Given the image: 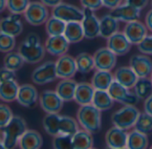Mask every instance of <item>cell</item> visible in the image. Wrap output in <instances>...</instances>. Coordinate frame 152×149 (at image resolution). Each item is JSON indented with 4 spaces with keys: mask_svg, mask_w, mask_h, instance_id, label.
<instances>
[{
    "mask_svg": "<svg viewBox=\"0 0 152 149\" xmlns=\"http://www.w3.org/2000/svg\"><path fill=\"white\" fill-rule=\"evenodd\" d=\"M115 81L114 74L107 70H96L91 77V85L96 90H108Z\"/></svg>",
    "mask_w": 152,
    "mask_h": 149,
    "instance_id": "obj_25",
    "label": "cell"
},
{
    "mask_svg": "<svg viewBox=\"0 0 152 149\" xmlns=\"http://www.w3.org/2000/svg\"><path fill=\"white\" fill-rule=\"evenodd\" d=\"M95 91L96 89L93 87L91 83H87V82L78 83L77 87H76L75 90L73 101L80 106L91 104Z\"/></svg>",
    "mask_w": 152,
    "mask_h": 149,
    "instance_id": "obj_21",
    "label": "cell"
},
{
    "mask_svg": "<svg viewBox=\"0 0 152 149\" xmlns=\"http://www.w3.org/2000/svg\"><path fill=\"white\" fill-rule=\"evenodd\" d=\"M44 46L48 53L55 57H60L66 54L70 47V42L64 34L55 35L48 36Z\"/></svg>",
    "mask_w": 152,
    "mask_h": 149,
    "instance_id": "obj_17",
    "label": "cell"
},
{
    "mask_svg": "<svg viewBox=\"0 0 152 149\" xmlns=\"http://www.w3.org/2000/svg\"><path fill=\"white\" fill-rule=\"evenodd\" d=\"M40 2L48 7H55L62 2V0H40Z\"/></svg>",
    "mask_w": 152,
    "mask_h": 149,
    "instance_id": "obj_50",
    "label": "cell"
},
{
    "mask_svg": "<svg viewBox=\"0 0 152 149\" xmlns=\"http://www.w3.org/2000/svg\"><path fill=\"white\" fill-rule=\"evenodd\" d=\"M133 128L147 135L152 133V116L145 111L140 112Z\"/></svg>",
    "mask_w": 152,
    "mask_h": 149,
    "instance_id": "obj_38",
    "label": "cell"
},
{
    "mask_svg": "<svg viewBox=\"0 0 152 149\" xmlns=\"http://www.w3.org/2000/svg\"><path fill=\"white\" fill-rule=\"evenodd\" d=\"M23 16L29 24L32 26H39L46 24L49 18V11L48 7L40 1H33L30 3Z\"/></svg>",
    "mask_w": 152,
    "mask_h": 149,
    "instance_id": "obj_6",
    "label": "cell"
},
{
    "mask_svg": "<svg viewBox=\"0 0 152 149\" xmlns=\"http://www.w3.org/2000/svg\"><path fill=\"white\" fill-rule=\"evenodd\" d=\"M59 113H47L43 119V128L45 131L52 136L59 134Z\"/></svg>",
    "mask_w": 152,
    "mask_h": 149,
    "instance_id": "obj_35",
    "label": "cell"
},
{
    "mask_svg": "<svg viewBox=\"0 0 152 149\" xmlns=\"http://www.w3.org/2000/svg\"><path fill=\"white\" fill-rule=\"evenodd\" d=\"M31 81L38 86H44L54 82L57 77L56 62L47 61L35 68L31 74Z\"/></svg>",
    "mask_w": 152,
    "mask_h": 149,
    "instance_id": "obj_7",
    "label": "cell"
},
{
    "mask_svg": "<svg viewBox=\"0 0 152 149\" xmlns=\"http://www.w3.org/2000/svg\"><path fill=\"white\" fill-rule=\"evenodd\" d=\"M129 66L139 77H149L152 74V59L146 54H135L130 58Z\"/></svg>",
    "mask_w": 152,
    "mask_h": 149,
    "instance_id": "obj_13",
    "label": "cell"
},
{
    "mask_svg": "<svg viewBox=\"0 0 152 149\" xmlns=\"http://www.w3.org/2000/svg\"><path fill=\"white\" fill-rule=\"evenodd\" d=\"M0 149H6L4 142H3V138H1V137H0Z\"/></svg>",
    "mask_w": 152,
    "mask_h": 149,
    "instance_id": "obj_52",
    "label": "cell"
},
{
    "mask_svg": "<svg viewBox=\"0 0 152 149\" xmlns=\"http://www.w3.org/2000/svg\"><path fill=\"white\" fill-rule=\"evenodd\" d=\"M64 35L68 40L70 44H76L82 41L84 38V31L81 22L66 23Z\"/></svg>",
    "mask_w": 152,
    "mask_h": 149,
    "instance_id": "obj_26",
    "label": "cell"
},
{
    "mask_svg": "<svg viewBox=\"0 0 152 149\" xmlns=\"http://www.w3.org/2000/svg\"><path fill=\"white\" fill-rule=\"evenodd\" d=\"M27 123L21 116H14L10 122L2 128V138L6 149L15 148L18 144L23 134L27 130Z\"/></svg>",
    "mask_w": 152,
    "mask_h": 149,
    "instance_id": "obj_3",
    "label": "cell"
},
{
    "mask_svg": "<svg viewBox=\"0 0 152 149\" xmlns=\"http://www.w3.org/2000/svg\"><path fill=\"white\" fill-rule=\"evenodd\" d=\"M52 146L55 149H72V136L58 134L53 136Z\"/></svg>",
    "mask_w": 152,
    "mask_h": 149,
    "instance_id": "obj_40",
    "label": "cell"
},
{
    "mask_svg": "<svg viewBox=\"0 0 152 149\" xmlns=\"http://www.w3.org/2000/svg\"><path fill=\"white\" fill-rule=\"evenodd\" d=\"M78 83L73 78L61 79L56 86V92L64 103H69L74 100L75 90Z\"/></svg>",
    "mask_w": 152,
    "mask_h": 149,
    "instance_id": "obj_23",
    "label": "cell"
},
{
    "mask_svg": "<svg viewBox=\"0 0 152 149\" xmlns=\"http://www.w3.org/2000/svg\"><path fill=\"white\" fill-rule=\"evenodd\" d=\"M127 130L116 126L111 127L105 135V142L107 147L111 149L127 148Z\"/></svg>",
    "mask_w": 152,
    "mask_h": 149,
    "instance_id": "obj_14",
    "label": "cell"
},
{
    "mask_svg": "<svg viewBox=\"0 0 152 149\" xmlns=\"http://www.w3.org/2000/svg\"><path fill=\"white\" fill-rule=\"evenodd\" d=\"M51 15L65 22H82L84 16L83 9L80 7L61 2L57 6L52 8Z\"/></svg>",
    "mask_w": 152,
    "mask_h": 149,
    "instance_id": "obj_5",
    "label": "cell"
},
{
    "mask_svg": "<svg viewBox=\"0 0 152 149\" xmlns=\"http://www.w3.org/2000/svg\"><path fill=\"white\" fill-rule=\"evenodd\" d=\"M24 63L25 61L19 52L10 51L7 53L4 58V66L15 72L20 70L23 66Z\"/></svg>",
    "mask_w": 152,
    "mask_h": 149,
    "instance_id": "obj_37",
    "label": "cell"
},
{
    "mask_svg": "<svg viewBox=\"0 0 152 149\" xmlns=\"http://www.w3.org/2000/svg\"><path fill=\"white\" fill-rule=\"evenodd\" d=\"M140 113V111L134 105H124L112 114L111 122L114 126L129 130L133 128Z\"/></svg>",
    "mask_w": 152,
    "mask_h": 149,
    "instance_id": "obj_4",
    "label": "cell"
},
{
    "mask_svg": "<svg viewBox=\"0 0 152 149\" xmlns=\"http://www.w3.org/2000/svg\"><path fill=\"white\" fill-rule=\"evenodd\" d=\"M124 2L142 10L148 5L149 0H124Z\"/></svg>",
    "mask_w": 152,
    "mask_h": 149,
    "instance_id": "obj_46",
    "label": "cell"
},
{
    "mask_svg": "<svg viewBox=\"0 0 152 149\" xmlns=\"http://www.w3.org/2000/svg\"><path fill=\"white\" fill-rule=\"evenodd\" d=\"M119 31V21L110 14L105 15L100 19L99 36L104 39L109 38L111 35Z\"/></svg>",
    "mask_w": 152,
    "mask_h": 149,
    "instance_id": "obj_29",
    "label": "cell"
},
{
    "mask_svg": "<svg viewBox=\"0 0 152 149\" xmlns=\"http://www.w3.org/2000/svg\"><path fill=\"white\" fill-rule=\"evenodd\" d=\"M132 45L123 32L118 31L107 39V47L116 56L126 55L130 51Z\"/></svg>",
    "mask_w": 152,
    "mask_h": 149,
    "instance_id": "obj_16",
    "label": "cell"
},
{
    "mask_svg": "<svg viewBox=\"0 0 152 149\" xmlns=\"http://www.w3.org/2000/svg\"><path fill=\"white\" fill-rule=\"evenodd\" d=\"M108 93L115 102L124 105H135L138 103L139 98L134 92H131L129 88L122 86L115 80L111 84L108 88Z\"/></svg>",
    "mask_w": 152,
    "mask_h": 149,
    "instance_id": "obj_8",
    "label": "cell"
},
{
    "mask_svg": "<svg viewBox=\"0 0 152 149\" xmlns=\"http://www.w3.org/2000/svg\"><path fill=\"white\" fill-rule=\"evenodd\" d=\"M93 58L96 70L112 71L117 63V56L107 47L97 49L93 55Z\"/></svg>",
    "mask_w": 152,
    "mask_h": 149,
    "instance_id": "obj_11",
    "label": "cell"
},
{
    "mask_svg": "<svg viewBox=\"0 0 152 149\" xmlns=\"http://www.w3.org/2000/svg\"><path fill=\"white\" fill-rule=\"evenodd\" d=\"M75 62L79 73L86 74L95 68L94 58L90 53L82 52L75 57Z\"/></svg>",
    "mask_w": 152,
    "mask_h": 149,
    "instance_id": "obj_32",
    "label": "cell"
},
{
    "mask_svg": "<svg viewBox=\"0 0 152 149\" xmlns=\"http://www.w3.org/2000/svg\"><path fill=\"white\" fill-rule=\"evenodd\" d=\"M150 78H151V81H152V74H151V76H150Z\"/></svg>",
    "mask_w": 152,
    "mask_h": 149,
    "instance_id": "obj_53",
    "label": "cell"
},
{
    "mask_svg": "<svg viewBox=\"0 0 152 149\" xmlns=\"http://www.w3.org/2000/svg\"><path fill=\"white\" fill-rule=\"evenodd\" d=\"M150 148H151V149H152V145H151V146H150Z\"/></svg>",
    "mask_w": 152,
    "mask_h": 149,
    "instance_id": "obj_54",
    "label": "cell"
},
{
    "mask_svg": "<svg viewBox=\"0 0 152 149\" xmlns=\"http://www.w3.org/2000/svg\"><path fill=\"white\" fill-rule=\"evenodd\" d=\"M148 138L147 134L139 130L132 129L128 132L127 148L129 149H146L148 146Z\"/></svg>",
    "mask_w": 152,
    "mask_h": 149,
    "instance_id": "obj_31",
    "label": "cell"
},
{
    "mask_svg": "<svg viewBox=\"0 0 152 149\" xmlns=\"http://www.w3.org/2000/svg\"><path fill=\"white\" fill-rule=\"evenodd\" d=\"M148 31L152 32V8L146 14L145 16V23H144Z\"/></svg>",
    "mask_w": 152,
    "mask_h": 149,
    "instance_id": "obj_49",
    "label": "cell"
},
{
    "mask_svg": "<svg viewBox=\"0 0 152 149\" xmlns=\"http://www.w3.org/2000/svg\"><path fill=\"white\" fill-rule=\"evenodd\" d=\"M14 114L10 107L7 104L0 103V129L4 128L13 119Z\"/></svg>",
    "mask_w": 152,
    "mask_h": 149,
    "instance_id": "obj_42",
    "label": "cell"
},
{
    "mask_svg": "<svg viewBox=\"0 0 152 149\" xmlns=\"http://www.w3.org/2000/svg\"><path fill=\"white\" fill-rule=\"evenodd\" d=\"M140 9L124 2L115 9L110 10L109 14L119 22L128 23L133 20H138L140 16Z\"/></svg>",
    "mask_w": 152,
    "mask_h": 149,
    "instance_id": "obj_19",
    "label": "cell"
},
{
    "mask_svg": "<svg viewBox=\"0 0 152 149\" xmlns=\"http://www.w3.org/2000/svg\"><path fill=\"white\" fill-rule=\"evenodd\" d=\"M148 31L144 23L139 20H133L125 23L123 32L132 45H138L148 35Z\"/></svg>",
    "mask_w": 152,
    "mask_h": 149,
    "instance_id": "obj_10",
    "label": "cell"
},
{
    "mask_svg": "<svg viewBox=\"0 0 152 149\" xmlns=\"http://www.w3.org/2000/svg\"><path fill=\"white\" fill-rule=\"evenodd\" d=\"M123 1L124 0H102L103 2V7L106 8H108L109 10L115 9L118 6H120Z\"/></svg>",
    "mask_w": 152,
    "mask_h": 149,
    "instance_id": "obj_47",
    "label": "cell"
},
{
    "mask_svg": "<svg viewBox=\"0 0 152 149\" xmlns=\"http://www.w3.org/2000/svg\"><path fill=\"white\" fill-rule=\"evenodd\" d=\"M66 23L51 15L45 24L46 32L48 36L62 35L64 32Z\"/></svg>",
    "mask_w": 152,
    "mask_h": 149,
    "instance_id": "obj_36",
    "label": "cell"
},
{
    "mask_svg": "<svg viewBox=\"0 0 152 149\" xmlns=\"http://www.w3.org/2000/svg\"><path fill=\"white\" fill-rule=\"evenodd\" d=\"M7 0H0V13H2L7 8Z\"/></svg>",
    "mask_w": 152,
    "mask_h": 149,
    "instance_id": "obj_51",
    "label": "cell"
},
{
    "mask_svg": "<svg viewBox=\"0 0 152 149\" xmlns=\"http://www.w3.org/2000/svg\"><path fill=\"white\" fill-rule=\"evenodd\" d=\"M143 109H144V111L146 113L152 116V94L150 96H148L147 99L144 100Z\"/></svg>",
    "mask_w": 152,
    "mask_h": 149,
    "instance_id": "obj_48",
    "label": "cell"
},
{
    "mask_svg": "<svg viewBox=\"0 0 152 149\" xmlns=\"http://www.w3.org/2000/svg\"><path fill=\"white\" fill-rule=\"evenodd\" d=\"M30 3V0H7V8L11 14L23 15Z\"/></svg>",
    "mask_w": 152,
    "mask_h": 149,
    "instance_id": "obj_39",
    "label": "cell"
},
{
    "mask_svg": "<svg viewBox=\"0 0 152 149\" xmlns=\"http://www.w3.org/2000/svg\"><path fill=\"white\" fill-rule=\"evenodd\" d=\"M56 69L58 78H73L76 73L78 72L75 58L68 54L58 57L57 60L56 61Z\"/></svg>",
    "mask_w": 152,
    "mask_h": 149,
    "instance_id": "obj_12",
    "label": "cell"
},
{
    "mask_svg": "<svg viewBox=\"0 0 152 149\" xmlns=\"http://www.w3.org/2000/svg\"><path fill=\"white\" fill-rule=\"evenodd\" d=\"M16 76L15 72L8 69L7 67L4 66L0 68V83L5 82V81H9V80H15Z\"/></svg>",
    "mask_w": 152,
    "mask_h": 149,
    "instance_id": "obj_45",
    "label": "cell"
},
{
    "mask_svg": "<svg viewBox=\"0 0 152 149\" xmlns=\"http://www.w3.org/2000/svg\"><path fill=\"white\" fill-rule=\"evenodd\" d=\"M76 118L82 128L97 134L102 128V111L97 109L93 104L80 106L76 113Z\"/></svg>",
    "mask_w": 152,
    "mask_h": 149,
    "instance_id": "obj_2",
    "label": "cell"
},
{
    "mask_svg": "<svg viewBox=\"0 0 152 149\" xmlns=\"http://www.w3.org/2000/svg\"><path fill=\"white\" fill-rule=\"evenodd\" d=\"M21 15L12 14L0 20V32L14 37L19 36L23 31V25L20 20Z\"/></svg>",
    "mask_w": 152,
    "mask_h": 149,
    "instance_id": "obj_20",
    "label": "cell"
},
{
    "mask_svg": "<svg viewBox=\"0 0 152 149\" xmlns=\"http://www.w3.org/2000/svg\"><path fill=\"white\" fill-rule=\"evenodd\" d=\"M15 47V37L0 32V52L8 53Z\"/></svg>",
    "mask_w": 152,
    "mask_h": 149,
    "instance_id": "obj_41",
    "label": "cell"
},
{
    "mask_svg": "<svg viewBox=\"0 0 152 149\" xmlns=\"http://www.w3.org/2000/svg\"><path fill=\"white\" fill-rule=\"evenodd\" d=\"M138 49L140 53L146 55H152V32L148 34L144 40L137 45Z\"/></svg>",
    "mask_w": 152,
    "mask_h": 149,
    "instance_id": "obj_43",
    "label": "cell"
},
{
    "mask_svg": "<svg viewBox=\"0 0 152 149\" xmlns=\"http://www.w3.org/2000/svg\"><path fill=\"white\" fill-rule=\"evenodd\" d=\"M21 149H39L43 145L42 136L34 129H27L19 140Z\"/></svg>",
    "mask_w": 152,
    "mask_h": 149,
    "instance_id": "obj_24",
    "label": "cell"
},
{
    "mask_svg": "<svg viewBox=\"0 0 152 149\" xmlns=\"http://www.w3.org/2000/svg\"><path fill=\"white\" fill-rule=\"evenodd\" d=\"M84 16L82 23L85 38L88 40H94L99 36L100 30V19L97 17L94 11L83 8Z\"/></svg>",
    "mask_w": 152,
    "mask_h": 149,
    "instance_id": "obj_15",
    "label": "cell"
},
{
    "mask_svg": "<svg viewBox=\"0 0 152 149\" xmlns=\"http://www.w3.org/2000/svg\"><path fill=\"white\" fill-rule=\"evenodd\" d=\"M93 134L82 128L72 136V149H91L94 145Z\"/></svg>",
    "mask_w": 152,
    "mask_h": 149,
    "instance_id": "obj_27",
    "label": "cell"
},
{
    "mask_svg": "<svg viewBox=\"0 0 152 149\" xmlns=\"http://www.w3.org/2000/svg\"><path fill=\"white\" fill-rule=\"evenodd\" d=\"M20 86L15 80H9L0 83V100L6 103H12L16 100Z\"/></svg>",
    "mask_w": 152,
    "mask_h": 149,
    "instance_id": "obj_28",
    "label": "cell"
},
{
    "mask_svg": "<svg viewBox=\"0 0 152 149\" xmlns=\"http://www.w3.org/2000/svg\"><path fill=\"white\" fill-rule=\"evenodd\" d=\"M133 92L139 100H145L152 94V81L150 77H139L133 86Z\"/></svg>",
    "mask_w": 152,
    "mask_h": 149,
    "instance_id": "obj_33",
    "label": "cell"
},
{
    "mask_svg": "<svg viewBox=\"0 0 152 149\" xmlns=\"http://www.w3.org/2000/svg\"><path fill=\"white\" fill-rule=\"evenodd\" d=\"M115 101L107 90H96L91 104L101 111L110 110L114 106Z\"/></svg>",
    "mask_w": 152,
    "mask_h": 149,
    "instance_id": "obj_30",
    "label": "cell"
},
{
    "mask_svg": "<svg viewBox=\"0 0 152 149\" xmlns=\"http://www.w3.org/2000/svg\"><path fill=\"white\" fill-rule=\"evenodd\" d=\"M80 129V125L78 120L70 116H60L59 120V134H65L73 136Z\"/></svg>",
    "mask_w": 152,
    "mask_h": 149,
    "instance_id": "obj_34",
    "label": "cell"
},
{
    "mask_svg": "<svg viewBox=\"0 0 152 149\" xmlns=\"http://www.w3.org/2000/svg\"><path fill=\"white\" fill-rule=\"evenodd\" d=\"M39 102L41 109L46 113H59L64 103L57 93L51 90L43 91L39 95Z\"/></svg>",
    "mask_w": 152,
    "mask_h": 149,
    "instance_id": "obj_9",
    "label": "cell"
},
{
    "mask_svg": "<svg viewBox=\"0 0 152 149\" xmlns=\"http://www.w3.org/2000/svg\"><path fill=\"white\" fill-rule=\"evenodd\" d=\"M114 77L116 82L121 84L122 86L132 89L133 88L134 85L136 84L139 77L135 74V72L131 68L130 66H120L115 69L114 73Z\"/></svg>",
    "mask_w": 152,
    "mask_h": 149,
    "instance_id": "obj_22",
    "label": "cell"
},
{
    "mask_svg": "<svg viewBox=\"0 0 152 149\" xmlns=\"http://www.w3.org/2000/svg\"><path fill=\"white\" fill-rule=\"evenodd\" d=\"M39 93L32 85L24 84L20 86L16 101L25 108H33L39 101Z\"/></svg>",
    "mask_w": 152,
    "mask_h": 149,
    "instance_id": "obj_18",
    "label": "cell"
},
{
    "mask_svg": "<svg viewBox=\"0 0 152 149\" xmlns=\"http://www.w3.org/2000/svg\"><path fill=\"white\" fill-rule=\"evenodd\" d=\"M80 2L83 8H88L94 12L103 7L102 0H80Z\"/></svg>",
    "mask_w": 152,
    "mask_h": 149,
    "instance_id": "obj_44",
    "label": "cell"
},
{
    "mask_svg": "<svg viewBox=\"0 0 152 149\" xmlns=\"http://www.w3.org/2000/svg\"><path fill=\"white\" fill-rule=\"evenodd\" d=\"M18 52L26 63L37 64L44 58L47 50L41 44L39 36L35 32H31L21 43Z\"/></svg>",
    "mask_w": 152,
    "mask_h": 149,
    "instance_id": "obj_1",
    "label": "cell"
},
{
    "mask_svg": "<svg viewBox=\"0 0 152 149\" xmlns=\"http://www.w3.org/2000/svg\"><path fill=\"white\" fill-rule=\"evenodd\" d=\"M151 7H152V1H151Z\"/></svg>",
    "mask_w": 152,
    "mask_h": 149,
    "instance_id": "obj_55",
    "label": "cell"
}]
</instances>
